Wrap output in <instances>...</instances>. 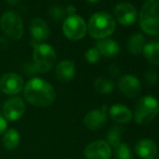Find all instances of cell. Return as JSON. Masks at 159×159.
Listing matches in <instances>:
<instances>
[{"instance_id": "29", "label": "cell", "mask_w": 159, "mask_h": 159, "mask_svg": "<svg viewBox=\"0 0 159 159\" xmlns=\"http://www.w3.org/2000/svg\"><path fill=\"white\" fill-rule=\"evenodd\" d=\"M7 126H8L7 120L3 116L0 115V135L3 134L7 130Z\"/></svg>"}, {"instance_id": "9", "label": "cell", "mask_w": 159, "mask_h": 159, "mask_svg": "<svg viewBox=\"0 0 159 159\" xmlns=\"http://www.w3.org/2000/svg\"><path fill=\"white\" fill-rule=\"evenodd\" d=\"M113 14L115 19L124 25H130L134 24L138 17L137 9L134 5L128 2L118 3L113 10Z\"/></svg>"}, {"instance_id": "1", "label": "cell", "mask_w": 159, "mask_h": 159, "mask_svg": "<svg viewBox=\"0 0 159 159\" xmlns=\"http://www.w3.org/2000/svg\"><path fill=\"white\" fill-rule=\"evenodd\" d=\"M25 98L36 107H48L55 100V91L50 83L41 78H33L25 86Z\"/></svg>"}, {"instance_id": "11", "label": "cell", "mask_w": 159, "mask_h": 159, "mask_svg": "<svg viewBox=\"0 0 159 159\" xmlns=\"http://www.w3.org/2000/svg\"><path fill=\"white\" fill-rule=\"evenodd\" d=\"M86 159H111V147L105 140H96L87 145L84 150Z\"/></svg>"}, {"instance_id": "30", "label": "cell", "mask_w": 159, "mask_h": 159, "mask_svg": "<svg viewBox=\"0 0 159 159\" xmlns=\"http://www.w3.org/2000/svg\"><path fill=\"white\" fill-rule=\"evenodd\" d=\"M76 12V8L73 5H69L66 9V13H67L69 16L71 15H75Z\"/></svg>"}, {"instance_id": "12", "label": "cell", "mask_w": 159, "mask_h": 159, "mask_svg": "<svg viewBox=\"0 0 159 159\" xmlns=\"http://www.w3.org/2000/svg\"><path fill=\"white\" fill-rule=\"evenodd\" d=\"M118 86L120 92L128 98H135L139 96L141 85L139 79L133 75H125L119 79Z\"/></svg>"}, {"instance_id": "2", "label": "cell", "mask_w": 159, "mask_h": 159, "mask_svg": "<svg viewBox=\"0 0 159 159\" xmlns=\"http://www.w3.org/2000/svg\"><path fill=\"white\" fill-rule=\"evenodd\" d=\"M139 23L146 34H159V0H146L139 11Z\"/></svg>"}, {"instance_id": "33", "label": "cell", "mask_w": 159, "mask_h": 159, "mask_svg": "<svg viewBox=\"0 0 159 159\" xmlns=\"http://www.w3.org/2000/svg\"><path fill=\"white\" fill-rule=\"evenodd\" d=\"M156 42H157V43H158V44H159V38H158V39H157V41H156Z\"/></svg>"}, {"instance_id": "5", "label": "cell", "mask_w": 159, "mask_h": 159, "mask_svg": "<svg viewBox=\"0 0 159 159\" xmlns=\"http://www.w3.org/2000/svg\"><path fill=\"white\" fill-rule=\"evenodd\" d=\"M33 59L36 70L40 73H47L52 70L56 61V52L51 45L40 43L35 46Z\"/></svg>"}, {"instance_id": "22", "label": "cell", "mask_w": 159, "mask_h": 159, "mask_svg": "<svg viewBox=\"0 0 159 159\" xmlns=\"http://www.w3.org/2000/svg\"><path fill=\"white\" fill-rule=\"evenodd\" d=\"M94 88L95 90L102 95H108L111 94L114 89V84L111 80L99 77L96 79L94 83Z\"/></svg>"}, {"instance_id": "10", "label": "cell", "mask_w": 159, "mask_h": 159, "mask_svg": "<svg viewBox=\"0 0 159 159\" xmlns=\"http://www.w3.org/2000/svg\"><path fill=\"white\" fill-rule=\"evenodd\" d=\"M24 88L23 78L15 73H7L0 79V89L7 95H17Z\"/></svg>"}, {"instance_id": "19", "label": "cell", "mask_w": 159, "mask_h": 159, "mask_svg": "<svg viewBox=\"0 0 159 159\" xmlns=\"http://www.w3.org/2000/svg\"><path fill=\"white\" fill-rule=\"evenodd\" d=\"M142 52L148 62L152 65L159 66V44L157 42L151 41L145 44Z\"/></svg>"}, {"instance_id": "3", "label": "cell", "mask_w": 159, "mask_h": 159, "mask_svg": "<svg viewBox=\"0 0 159 159\" xmlns=\"http://www.w3.org/2000/svg\"><path fill=\"white\" fill-rule=\"evenodd\" d=\"M114 18L104 11H99L93 14L89 20L87 30L90 36L96 39H107L115 30Z\"/></svg>"}, {"instance_id": "24", "label": "cell", "mask_w": 159, "mask_h": 159, "mask_svg": "<svg viewBox=\"0 0 159 159\" xmlns=\"http://www.w3.org/2000/svg\"><path fill=\"white\" fill-rule=\"evenodd\" d=\"M115 159H133L130 147L125 142H121L114 150Z\"/></svg>"}, {"instance_id": "4", "label": "cell", "mask_w": 159, "mask_h": 159, "mask_svg": "<svg viewBox=\"0 0 159 159\" xmlns=\"http://www.w3.org/2000/svg\"><path fill=\"white\" fill-rule=\"evenodd\" d=\"M159 111V103L152 96H144L138 99L133 116L137 124L145 125L152 123Z\"/></svg>"}, {"instance_id": "20", "label": "cell", "mask_w": 159, "mask_h": 159, "mask_svg": "<svg viewBox=\"0 0 159 159\" xmlns=\"http://www.w3.org/2000/svg\"><path fill=\"white\" fill-rule=\"evenodd\" d=\"M20 141H21L20 134L16 129H13V128L6 131L5 135L3 136V139H2L4 147L10 151L16 149L19 146Z\"/></svg>"}, {"instance_id": "21", "label": "cell", "mask_w": 159, "mask_h": 159, "mask_svg": "<svg viewBox=\"0 0 159 159\" xmlns=\"http://www.w3.org/2000/svg\"><path fill=\"white\" fill-rule=\"evenodd\" d=\"M128 50L132 54H139L142 52L145 46V38L141 33H136L132 35L128 39Z\"/></svg>"}, {"instance_id": "18", "label": "cell", "mask_w": 159, "mask_h": 159, "mask_svg": "<svg viewBox=\"0 0 159 159\" xmlns=\"http://www.w3.org/2000/svg\"><path fill=\"white\" fill-rule=\"evenodd\" d=\"M97 49L100 55L106 57H115L120 52V46L117 41L111 39H99L97 43Z\"/></svg>"}, {"instance_id": "14", "label": "cell", "mask_w": 159, "mask_h": 159, "mask_svg": "<svg viewBox=\"0 0 159 159\" xmlns=\"http://www.w3.org/2000/svg\"><path fill=\"white\" fill-rule=\"evenodd\" d=\"M30 33L35 41L42 42L45 41L50 36V28L47 23L41 18H35L30 24Z\"/></svg>"}, {"instance_id": "25", "label": "cell", "mask_w": 159, "mask_h": 159, "mask_svg": "<svg viewBox=\"0 0 159 159\" xmlns=\"http://www.w3.org/2000/svg\"><path fill=\"white\" fill-rule=\"evenodd\" d=\"M144 81L148 86H153L157 84L158 81V74L153 69H149L145 72Z\"/></svg>"}, {"instance_id": "17", "label": "cell", "mask_w": 159, "mask_h": 159, "mask_svg": "<svg viewBox=\"0 0 159 159\" xmlns=\"http://www.w3.org/2000/svg\"><path fill=\"white\" fill-rule=\"evenodd\" d=\"M111 118L120 124L129 123L133 117V113L129 108L123 104H114L110 108L109 111Z\"/></svg>"}, {"instance_id": "8", "label": "cell", "mask_w": 159, "mask_h": 159, "mask_svg": "<svg viewBox=\"0 0 159 159\" xmlns=\"http://www.w3.org/2000/svg\"><path fill=\"white\" fill-rule=\"evenodd\" d=\"M25 111V104L20 97H12L6 100L3 105V114L7 121L19 120Z\"/></svg>"}, {"instance_id": "26", "label": "cell", "mask_w": 159, "mask_h": 159, "mask_svg": "<svg viewBox=\"0 0 159 159\" xmlns=\"http://www.w3.org/2000/svg\"><path fill=\"white\" fill-rule=\"evenodd\" d=\"M85 59L90 64H96L100 59V53L97 48H90L85 52Z\"/></svg>"}, {"instance_id": "6", "label": "cell", "mask_w": 159, "mask_h": 159, "mask_svg": "<svg viewBox=\"0 0 159 159\" xmlns=\"http://www.w3.org/2000/svg\"><path fill=\"white\" fill-rule=\"evenodd\" d=\"M3 32L12 39H20L24 33V25L19 14L13 11H6L0 18Z\"/></svg>"}, {"instance_id": "7", "label": "cell", "mask_w": 159, "mask_h": 159, "mask_svg": "<svg viewBox=\"0 0 159 159\" xmlns=\"http://www.w3.org/2000/svg\"><path fill=\"white\" fill-rule=\"evenodd\" d=\"M63 32L64 35L71 40L82 39L86 32L87 25L84 20L79 15L68 16L63 23Z\"/></svg>"}, {"instance_id": "32", "label": "cell", "mask_w": 159, "mask_h": 159, "mask_svg": "<svg viewBox=\"0 0 159 159\" xmlns=\"http://www.w3.org/2000/svg\"><path fill=\"white\" fill-rule=\"evenodd\" d=\"M87 1H88L89 3H97V2L99 1V0H87Z\"/></svg>"}, {"instance_id": "16", "label": "cell", "mask_w": 159, "mask_h": 159, "mask_svg": "<svg viewBox=\"0 0 159 159\" xmlns=\"http://www.w3.org/2000/svg\"><path fill=\"white\" fill-rule=\"evenodd\" d=\"M76 72V66L72 60H63L55 67L56 78L62 83H67L73 79Z\"/></svg>"}, {"instance_id": "23", "label": "cell", "mask_w": 159, "mask_h": 159, "mask_svg": "<svg viewBox=\"0 0 159 159\" xmlns=\"http://www.w3.org/2000/svg\"><path fill=\"white\" fill-rule=\"evenodd\" d=\"M123 127L120 125H115L111 127L107 135V142L110 144V146L117 147L121 143V138L123 135Z\"/></svg>"}, {"instance_id": "13", "label": "cell", "mask_w": 159, "mask_h": 159, "mask_svg": "<svg viewBox=\"0 0 159 159\" xmlns=\"http://www.w3.org/2000/svg\"><path fill=\"white\" fill-rule=\"evenodd\" d=\"M107 106L101 109H96L88 113L84 118V124L89 130H98L107 124Z\"/></svg>"}, {"instance_id": "27", "label": "cell", "mask_w": 159, "mask_h": 159, "mask_svg": "<svg viewBox=\"0 0 159 159\" xmlns=\"http://www.w3.org/2000/svg\"><path fill=\"white\" fill-rule=\"evenodd\" d=\"M50 15L55 21H60L64 19L66 15V10L62 7H52L50 11Z\"/></svg>"}, {"instance_id": "31", "label": "cell", "mask_w": 159, "mask_h": 159, "mask_svg": "<svg viewBox=\"0 0 159 159\" xmlns=\"http://www.w3.org/2000/svg\"><path fill=\"white\" fill-rule=\"evenodd\" d=\"M6 1L11 6H16L17 4H19V2L21 1V0H6Z\"/></svg>"}, {"instance_id": "28", "label": "cell", "mask_w": 159, "mask_h": 159, "mask_svg": "<svg viewBox=\"0 0 159 159\" xmlns=\"http://www.w3.org/2000/svg\"><path fill=\"white\" fill-rule=\"evenodd\" d=\"M109 71H110V73H111L113 77H116V76H118V75L121 73L120 67H119L117 65H115V64H112V65H111V66H109Z\"/></svg>"}, {"instance_id": "15", "label": "cell", "mask_w": 159, "mask_h": 159, "mask_svg": "<svg viewBox=\"0 0 159 159\" xmlns=\"http://www.w3.org/2000/svg\"><path fill=\"white\" fill-rule=\"evenodd\" d=\"M135 150L142 159H154L157 154V146L150 139H140L137 141Z\"/></svg>"}]
</instances>
